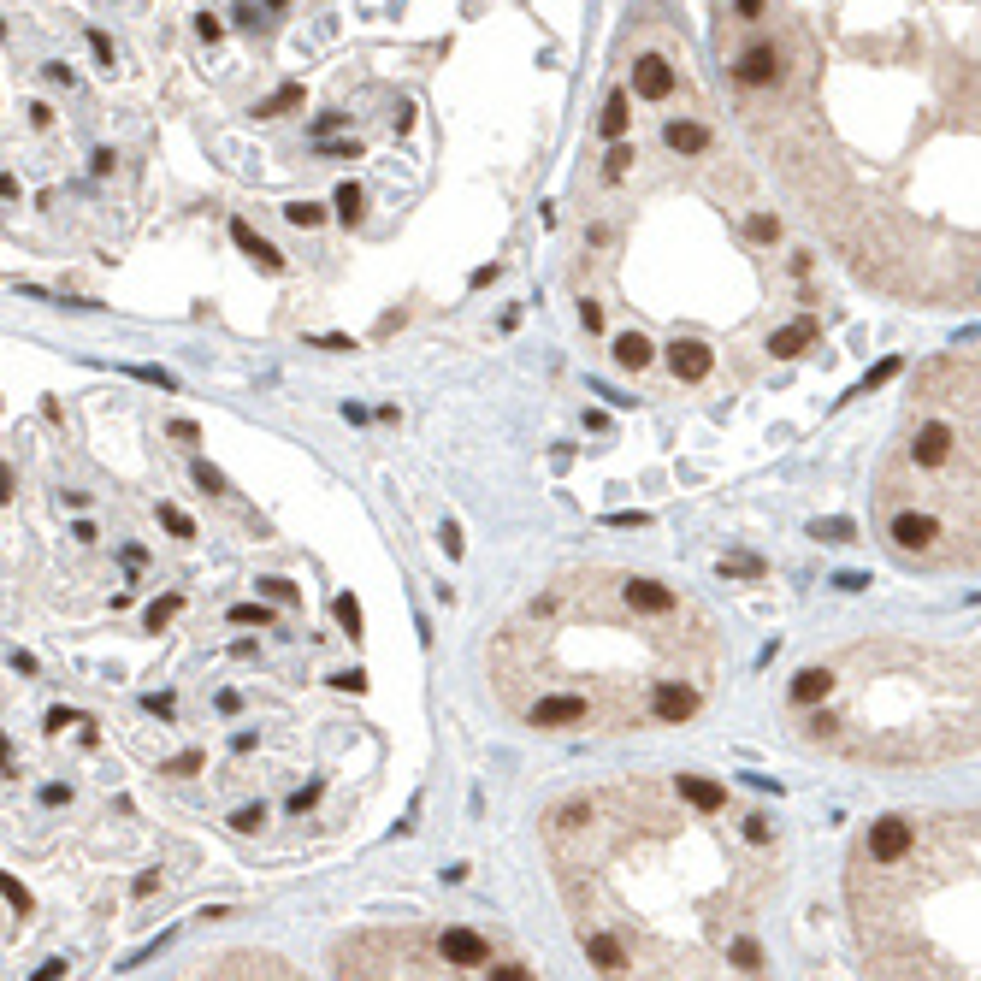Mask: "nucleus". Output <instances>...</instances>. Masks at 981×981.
<instances>
[{"instance_id": "1", "label": "nucleus", "mask_w": 981, "mask_h": 981, "mask_svg": "<svg viewBox=\"0 0 981 981\" xmlns=\"http://www.w3.org/2000/svg\"><path fill=\"white\" fill-rule=\"evenodd\" d=\"M739 125L869 290L981 302V0H727Z\"/></svg>"}, {"instance_id": "2", "label": "nucleus", "mask_w": 981, "mask_h": 981, "mask_svg": "<svg viewBox=\"0 0 981 981\" xmlns=\"http://www.w3.org/2000/svg\"><path fill=\"white\" fill-rule=\"evenodd\" d=\"M568 934L597 981H781L792 846L775 810L692 769H633L538 810Z\"/></svg>"}, {"instance_id": "3", "label": "nucleus", "mask_w": 981, "mask_h": 981, "mask_svg": "<svg viewBox=\"0 0 981 981\" xmlns=\"http://www.w3.org/2000/svg\"><path fill=\"white\" fill-rule=\"evenodd\" d=\"M727 674V633L692 591L633 568H562L485 645V686L526 733L621 739L686 727Z\"/></svg>"}, {"instance_id": "4", "label": "nucleus", "mask_w": 981, "mask_h": 981, "mask_svg": "<svg viewBox=\"0 0 981 981\" xmlns=\"http://www.w3.org/2000/svg\"><path fill=\"white\" fill-rule=\"evenodd\" d=\"M798 751L846 769L928 775L981 757V621L952 633H857L786 680Z\"/></svg>"}, {"instance_id": "5", "label": "nucleus", "mask_w": 981, "mask_h": 981, "mask_svg": "<svg viewBox=\"0 0 981 981\" xmlns=\"http://www.w3.org/2000/svg\"><path fill=\"white\" fill-rule=\"evenodd\" d=\"M840 893L863 981H981V798L863 822Z\"/></svg>"}, {"instance_id": "6", "label": "nucleus", "mask_w": 981, "mask_h": 981, "mask_svg": "<svg viewBox=\"0 0 981 981\" xmlns=\"http://www.w3.org/2000/svg\"><path fill=\"white\" fill-rule=\"evenodd\" d=\"M869 509L893 562L981 574V343L916 367L869 479Z\"/></svg>"}, {"instance_id": "7", "label": "nucleus", "mask_w": 981, "mask_h": 981, "mask_svg": "<svg viewBox=\"0 0 981 981\" xmlns=\"http://www.w3.org/2000/svg\"><path fill=\"white\" fill-rule=\"evenodd\" d=\"M337 981H544L485 928H367L337 946Z\"/></svg>"}, {"instance_id": "8", "label": "nucleus", "mask_w": 981, "mask_h": 981, "mask_svg": "<svg viewBox=\"0 0 981 981\" xmlns=\"http://www.w3.org/2000/svg\"><path fill=\"white\" fill-rule=\"evenodd\" d=\"M674 66L668 60H656V54H645L639 66H633V95H645V101H662V95H674Z\"/></svg>"}, {"instance_id": "9", "label": "nucleus", "mask_w": 981, "mask_h": 981, "mask_svg": "<svg viewBox=\"0 0 981 981\" xmlns=\"http://www.w3.org/2000/svg\"><path fill=\"white\" fill-rule=\"evenodd\" d=\"M231 237H237V243H243V249L266 266V272H278V266H284V261H278V249H272V243H261V237L249 231V219H237V225H231Z\"/></svg>"}, {"instance_id": "10", "label": "nucleus", "mask_w": 981, "mask_h": 981, "mask_svg": "<svg viewBox=\"0 0 981 981\" xmlns=\"http://www.w3.org/2000/svg\"><path fill=\"white\" fill-rule=\"evenodd\" d=\"M178 609H184V597H154V603H148V615H142V621H148V633H160V627H166Z\"/></svg>"}, {"instance_id": "11", "label": "nucleus", "mask_w": 981, "mask_h": 981, "mask_svg": "<svg viewBox=\"0 0 981 981\" xmlns=\"http://www.w3.org/2000/svg\"><path fill=\"white\" fill-rule=\"evenodd\" d=\"M160 526H166L172 538H196V526H190V515H184V509H172V503H160Z\"/></svg>"}, {"instance_id": "12", "label": "nucleus", "mask_w": 981, "mask_h": 981, "mask_svg": "<svg viewBox=\"0 0 981 981\" xmlns=\"http://www.w3.org/2000/svg\"><path fill=\"white\" fill-rule=\"evenodd\" d=\"M621 131H627V95H615L609 113H603V136H621Z\"/></svg>"}, {"instance_id": "13", "label": "nucleus", "mask_w": 981, "mask_h": 981, "mask_svg": "<svg viewBox=\"0 0 981 981\" xmlns=\"http://www.w3.org/2000/svg\"><path fill=\"white\" fill-rule=\"evenodd\" d=\"M231 621H237V627H266V621H272V609H261V603H237V609H231Z\"/></svg>"}, {"instance_id": "14", "label": "nucleus", "mask_w": 981, "mask_h": 981, "mask_svg": "<svg viewBox=\"0 0 981 981\" xmlns=\"http://www.w3.org/2000/svg\"><path fill=\"white\" fill-rule=\"evenodd\" d=\"M261 816H266L261 804H249V810H237V816H231V828H237V834H255V828H261Z\"/></svg>"}, {"instance_id": "15", "label": "nucleus", "mask_w": 981, "mask_h": 981, "mask_svg": "<svg viewBox=\"0 0 981 981\" xmlns=\"http://www.w3.org/2000/svg\"><path fill=\"white\" fill-rule=\"evenodd\" d=\"M296 101H302V89H278V95H272V101L261 107V119H272V113H284V107H296Z\"/></svg>"}, {"instance_id": "16", "label": "nucleus", "mask_w": 981, "mask_h": 981, "mask_svg": "<svg viewBox=\"0 0 981 981\" xmlns=\"http://www.w3.org/2000/svg\"><path fill=\"white\" fill-rule=\"evenodd\" d=\"M196 769H201V757H196V751H184V757L160 763V775H196Z\"/></svg>"}, {"instance_id": "17", "label": "nucleus", "mask_w": 981, "mask_h": 981, "mask_svg": "<svg viewBox=\"0 0 981 981\" xmlns=\"http://www.w3.org/2000/svg\"><path fill=\"white\" fill-rule=\"evenodd\" d=\"M0 893H6V899H12V905H18V911H24V905H30V893H24V887H18V881H12V875H0Z\"/></svg>"}, {"instance_id": "18", "label": "nucleus", "mask_w": 981, "mask_h": 981, "mask_svg": "<svg viewBox=\"0 0 981 981\" xmlns=\"http://www.w3.org/2000/svg\"><path fill=\"white\" fill-rule=\"evenodd\" d=\"M355 207H361V190H337V213L343 219H355Z\"/></svg>"}, {"instance_id": "19", "label": "nucleus", "mask_w": 981, "mask_h": 981, "mask_svg": "<svg viewBox=\"0 0 981 981\" xmlns=\"http://www.w3.org/2000/svg\"><path fill=\"white\" fill-rule=\"evenodd\" d=\"M290 219H296V225H320V207H308V201H296V207H290Z\"/></svg>"}, {"instance_id": "20", "label": "nucleus", "mask_w": 981, "mask_h": 981, "mask_svg": "<svg viewBox=\"0 0 981 981\" xmlns=\"http://www.w3.org/2000/svg\"><path fill=\"white\" fill-rule=\"evenodd\" d=\"M337 621H343V627H349V633H355V621H361V609H355V603H349V597H337Z\"/></svg>"}, {"instance_id": "21", "label": "nucleus", "mask_w": 981, "mask_h": 981, "mask_svg": "<svg viewBox=\"0 0 981 981\" xmlns=\"http://www.w3.org/2000/svg\"><path fill=\"white\" fill-rule=\"evenodd\" d=\"M196 479H201V485H207V491H225V479H219V473H213V467H207V461H201V467H196Z\"/></svg>"}, {"instance_id": "22", "label": "nucleus", "mask_w": 981, "mask_h": 981, "mask_svg": "<svg viewBox=\"0 0 981 981\" xmlns=\"http://www.w3.org/2000/svg\"><path fill=\"white\" fill-rule=\"evenodd\" d=\"M0 503H12V467H0Z\"/></svg>"}, {"instance_id": "23", "label": "nucleus", "mask_w": 981, "mask_h": 981, "mask_svg": "<svg viewBox=\"0 0 981 981\" xmlns=\"http://www.w3.org/2000/svg\"><path fill=\"white\" fill-rule=\"evenodd\" d=\"M810 981H834V976H828V970H810Z\"/></svg>"}]
</instances>
